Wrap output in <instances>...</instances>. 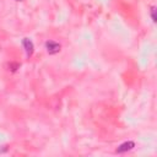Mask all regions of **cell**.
<instances>
[{"mask_svg": "<svg viewBox=\"0 0 157 157\" xmlns=\"http://www.w3.org/2000/svg\"><path fill=\"white\" fill-rule=\"evenodd\" d=\"M22 45H24V48H25V50H26L27 57H28V58L32 57L33 52H34V45H33L32 40L28 39V38H24V39H22Z\"/></svg>", "mask_w": 157, "mask_h": 157, "instance_id": "obj_2", "label": "cell"}, {"mask_svg": "<svg viewBox=\"0 0 157 157\" xmlns=\"http://www.w3.org/2000/svg\"><path fill=\"white\" fill-rule=\"evenodd\" d=\"M16 1H22V0H16Z\"/></svg>", "mask_w": 157, "mask_h": 157, "instance_id": "obj_6", "label": "cell"}, {"mask_svg": "<svg viewBox=\"0 0 157 157\" xmlns=\"http://www.w3.org/2000/svg\"><path fill=\"white\" fill-rule=\"evenodd\" d=\"M20 69V64L19 63H15V61H11L8 64V70L11 71V73H15Z\"/></svg>", "mask_w": 157, "mask_h": 157, "instance_id": "obj_4", "label": "cell"}, {"mask_svg": "<svg viewBox=\"0 0 157 157\" xmlns=\"http://www.w3.org/2000/svg\"><path fill=\"white\" fill-rule=\"evenodd\" d=\"M45 49H47V52L50 55H54L60 52L61 45L59 43L54 42V40H48V42H45Z\"/></svg>", "mask_w": 157, "mask_h": 157, "instance_id": "obj_1", "label": "cell"}, {"mask_svg": "<svg viewBox=\"0 0 157 157\" xmlns=\"http://www.w3.org/2000/svg\"><path fill=\"white\" fill-rule=\"evenodd\" d=\"M134 147H135V142L134 141H126V142H123L121 145H119V146L117 147V150H115V152L123 154V152H126V151L133 150Z\"/></svg>", "mask_w": 157, "mask_h": 157, "instance_id": "obj_3", "label": "cell"}, {"mask_svg": "<svg viewBox=\"0 0 157 157\" xmlns=\"http://www.w3.org/2000/svg\"><path fill=\"white\" fill-rule=\"evenodd\" d=\"M151 19H152L154 22L157 21V17H156V8H155V6L151 8Z\"/></svg>", "mask_w": 157, "mask_h": 157, "instance_id": "obj_5", "label": "cell"}]
</instances>
